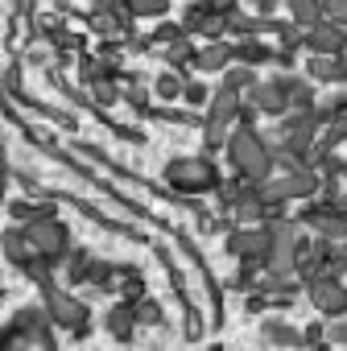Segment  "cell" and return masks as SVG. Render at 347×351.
<instances>
[{
    "instance_id": "obj_28",
    "label": "cell",
    "mask_w": 347,
    "mask_h": 351,
    "mask_svg": "<svg viewBox=\"0 0 347 351\" xmlns=\"http://www.w3.org/2000/svg\"><path fill=\"white\" fill-rule=\"evenodd\" d=\"M281 5H285V0H256V13H261V17H273Z\"/></svg>"
},
{
    "instance_id": "obj_31",
    "label": "cell",
    "mask_w": 347,
    "mask_h": 351,
    "mask_svg": "<svg viewBox=\"0 0 347 351\" xmlns=\"http://www.w3.org/2000/svg\"><path fill=\"white\" fill-rule=\"evenodd\" d=\"M343 178H347V161H343Z\"/></svg>"
},
{
    "instance_id": "obj_16",
    "label": "cell",
    "mask_w": 347,
    "mask_h": 351,
    "mask_svg": "<svg viewBox=\"0 0 347 351\" xmlns=\"http://www.w3.org/2000/svg\"><path fill=\"white\" fill-rule=\"evenodd\" d=\"M219 87H224V91H236V95H240V91H252V87H256V71H252V66H228Z\"/></svg>"
},
{
    "instance_id": "obj_29",
    "label": "cell",
    "mask_w": 347,
    "mask_h": 351,
    "mask_svg": "<svg viewBox=\"0 0 347 351\" xmlns=\"http://www.w3.org/2000/svg\"><path fill=\"white\" fill-rule=\"evenodd\" d=\"M211 9H215V13H232V9H236V0H211Z\"/></svg>"
},
{
    "instance_id": "obj_24",
    "label": "cell",
    "mask_w": 347,
    "mask_h": 351,
    "mask_svg": "<svg viewBox=\"0 0 347 351\" xmlns=\"http://www.w3.org/2000/svg\"><path fill=\"white\" fill-rule=\"evenodd\" d=\"M165 58H169V66H178V62H195V46L187 42V38H178V42H174V46H165Z\"/></svg>"
},
{
    "instance_id": "obj_13",
    "label": "cell",
    "mask_w": 347,
    "mask_h": 351,
    "mask_svg": "<svg viewBox=\"0 0 347 351\" xmlns=\"http://www.w3.org/2000/svg\"><path fill=\"white\" fill-rule=\"evenodd\" d=\"M195 62H199V71H207V75H215V71H228V66H232V46H224V42H211V46L195 50Z\"/></svg>"
},
{
    "instance_id": "obj_4",
    "label": "cell",
    "mask_w": 347,
    "mask_h": 351,
    "mask_svg": "<svg viewBox=\"0 0 347 351\" xmlns=\"http://www.w3.org/2000/svg\"><path fill=\"white\" fill-rule=\"evenodd\" d=\"M228 256L236 261H252V265H265L269 256V223H240L228 240H224Z\"/></svg>"
},
{
    "instance_id": "obj_10",
    "label": "cell",
    "mask_w": 347,
    "mask_h": 351,
    "mask_svg": "<svg viewBox=\"0 0 347 351\" xmlns=\"http://www.w3.org/2000/svg\"><path fill=\"white\" fill-rule=\"evenodd\" d=\"M50 314L58 318V326H71V330H83V326H87V310H83V302L71 298V293H54V298H50Z\"/></svg>"
},
{
    "instance_id": "obj_12",
    "label": "cell",
    "mask_w": 347,
    "mask_h": 351,
    "mask_svg": "<svg viewBox=\"0 0 347 351\" xmlns=\"http://www.w3.org/2000/svg\"><path fill=\"white\" fill-rule=\"evenodd\" d=\"M0 248H5V256L13 261V265H29L38 252H34V244H29V236H25V228H9L5 236H0Z\"/></svg>"
},
{
    "instance_id": "obj_14",
    "label": "cell",
    "mask_w": 347,
    "mask_h": 351,
    "mask_svg": "<svg viewBox=\"0 0 347 351\" xmlns=\"http://www.w3.org/2000/svg\"><path fill=\"white\" fill-rule=\"evenodd\" d=\"M285 5H289V21L298 29H310L322 21V0H285Z\"/></svg>"
},
{
    "instance_id": "obj_21",
    "label": "cell",
    "mask_w": 347,
    "mask_h": 351,
    "mask_svg": "<svg viewBox=\"0 0 347 351\" xmlns=\"http://www.w3.org/2000/svg\"><path fill=\"white\" fill-rule=\"evenodd\" d=\"M108 330H112L116 339H128V335H132V314H128L124 306H116V310L108 314Z\"/></svg>"
},
{
    "instance_id": "obj_27",
    "label": "cell",
    "mask_w": 347,
    "mask_h": 351,
    "mask_svg": "<svg viewBox=\"0 0 347 351\" xmlns=\"http://www.w3.org/2000/svg\"><path fill=\"white\" fill-rule=\"evenodd\" d=\"M91 95H95V104H116V87H108V83H91Z\"/></svg>"
},
{
    "instance_id": "obj_30",
    "label": "cell",
    "mask_w": 347,
    "mask_h": 351,
    "mask_svg": "<svg viewBox=\"0 0 347 351\" xmlns=\"http://www.w3.org/2000/svg\"><path fill=\"white\" fill-rule=\"evenodd\" d=\"M339 83L347 87V58H339Z\"/></svg>"
},
{
    "instance_id": "obj_25",
    "label": "cell",
    "mask_w": 347,
    "mask_h": 351,
    "mask_svg": "<svg viewBox=\"0 0 347 351\" xmlns=\"http://www.w3.org/2000/svg\"><path fill=\"white\" fill-rule=\"evenodd\" d=\"M326 347H347V322H343V318H331V326H326Z\"/></svg>"
},
{
    "instance_id": "obj_7",
    "label": "cell",
    "mask_w": 347,
    "mask_h": 351,
    "mask_svg": "<svg viewBox=\"0 0 347 351\" xmlns=\"http://www.w3.org/2000/svg\"><path fill=\"white\" fill-rule=\"evenodd\" d=\"M248 104H252L261 116H277V120H281V116L289 112V104H285V87H281V75L256 83V87L248 91Z\"/></svg>"
},
{
    "instance_id": "obj_19",
    "label": "cell",
    "mask_w": 347,
    "mask_h": 351,
    "mask_svg": "<svg viewBox=\"0 0 347 351\" xmlns=\"http://www.w3.org/2000/svg\"><path fill=\"white\" fill-rule=\"evenodd\" d=\"M265 339L269 343H289V347H302V335L285 322H265Z\"/></svg>"
},
{
    "instance_id": "obj_8",
    "label": "cell",
    "mask_w": 347,
    "mask_h": 351,
    "mask_svg": "<svg viewBox=\"0 0 347 351\" xmlns=\"http://www.w3.org/2000/svg\"><path fill=\"white\" fill-rule=\"evenodd\" d=\"M281 182V195H285V203H306V199H314L318 191H322V178L310 169V165H302V169H289L285 178H277Z\"/></svg>"
},
{
    "instance_id": "obj_1",
    "label": "cell",
    "mask_w": 347,
    "mask_h": 351,
    "mask_svg": "<svg viewBox=\"0 0 347 351\" xmlns=\"http://www.w3.org/2000/svg\"><path fill=\"white\" fill-rule=\"evenodd\" d=\"M224 149H228V165L240 173L244 182H265V178H273V149H269V141H265L261 132H252V128H232Z\"/></svg>"
},
{
    "instance_id": "obj_11",
    "label": "cell",
    "mask_w": 347,
    "mask_h": 351,
    "mask_svg": "<svg viewBox=\"0 0 347 351\" xmlns=\"http://www.w3.org/2000/svg\"><path fill=\"white\" fill-rule=\"evenodd\" d=\"M281 87H285L289 112H306V108L318 104V99H314V83H310L306 75H281Z\"/></svg>"
},
{
    "instance_id": "obj_26",
    "label": "cell",
    "mask_w": 347,
    "mask_h": 351,
    "mask_svg": "<svg viewBox=\"0 0 347 351\" xmlns=\"http://www.w3.org/2000/svg\"><path fill=\"white\" fill-rule=\"evenodd\" d=\"M182 99H187L191 108H199V104H207L211 95H207V87H203V83H182Z\"/></svg>"
},
{
    "instance_id": "obj_15",
    "label": "cell",
    "mask_w": 347,
    "mask_h": 351,
    "mask_svg": "<svg viewBox=\"0 0 347 351\" xmlns=\"http://www.w3.org/2000/svg\"><path fill=\"white\" fill-rule=\"evenodd\" d=\"M306 79H310V83H339V58L310 54V62H306Z\"/></svg>"
},
{
    "instance_id": "obj_6",
    "label": "cell",
    "mask_w": 347,
    "mask_h": 351,
    "mask_svg": "<svg viewBox=\"0 0 347 351\" xmlns=\"http://www.w3.org/2000/svg\"><path fill=\"white\" fill-rule=\"evenodd\" d=\"M306 50H310V54H322V58H343V50H347V29L322 17L318 25L306 29Z\"/></svg>"
},
{
    "instance_id": "obj_20",
    "label": "cell",
    "mask_w": 347,
    "mask_h": 351,
    "mask_svg": "<svg viewBox=\"0 0 347 351\" xmlns=\"http://www.w3.org/2000/svg\"><path fill=\"white\" fill-rule=\"evenodd\" d=\"M153 91H157V99H182V79L178 75H157Z\"/></svg>"
},
{
    "instance_id": "obj_17",
    "label": "cell",
    "mask_w": 347,
    "mask_h": 351,
    "mask_svg": "<svg viewBox=\"0 0 347 351\" xmlns=\"http://www.w3.org/2000/svg\"><path fill=\"white\" fill-rule=\"evenodd\" d=\"M232 58H240L244 66H256V62H269L273 54H269L256 38H244V42H240V50H232Z\"/></svg>"
},
{
    "instance_id": "obj_18",
    "label": "cell",
    "mask_w": 347,
    "mask_h": 351,
    "mask_svg": "<svg viewBox=\"0 0 347 351\" xmlns=\"http://www.w3.org/2000/svg\"><path fill=\"white\" fill-rule=\"evenodd\" d=\"M124 9L132 17H165L169 13V0H124Z\"/></svg>"
},
{
    "instance_id": "obj_3",
    "label": "cell",
    "mask_w": 347,
    "mask_h": 351,
    "mask_svg": "<svg viewBox=\"0 0 347 351\" xmlns=\"http://www.w3.org/2000/svg\"><path fill=\"white\" fill-rule=\"evenodd\" d=\"M25 236H29L34 252H38V256H46V261H62V252L71 248L67 228H62L58 219H50L46 211H42L38 219H29V223H25Z\"/></svg>"
},
{
    "instance_id": "obj_5",
    "label": "cell",
    "mask_w": 347,
    "mask_h": 351,
    "mask_svg": "<svg viewBox=\"0 0 347 351\" xmlns=\"http://www.w3.org/2000/svg\"><path fill=\"white\" fill-rule=\"evenodd\" d=\"M310 293V306L322 314V318H347V285L339 277H318L306 285Z\"/></svg>"
},
{
    "instance_id": "obj_9",
    "label": "cell",
    "mask_w": 347,
    "mask_h": 351,
    "mask_svg": "<svg viewBox=\"0 0 347 351\" xmlns=\"http://www.w3.org/2000/svg\"><path fill=\"white\" fill-rule=\"evenodd\" d=\"M240 95L236 91H211V99H207V124H219V128H232L236 124V116H240Z\"/></svg>"
},
{
    "instance_id": "obj_2",
    "label": "cell",
    "mask_w": 347,
    "mask_h": 351,
    "mask_svg": "<svg viewBox=\"0 0 347 351\" xmlns=\"http://www.w3.org/2000/svg\"><path fill=\"white\" fill-rule=\"evenodd\" d=\"M165 178L178 186V191H187V195H195V191H215L219 186V165L211 161V153H203V157H178V161H169L165 165Z\"/></svg>"
},
{
    "instance_id": "obj_22",
    "label": "cell",
    "mask_w": 347,
    "mask_h": 351,
    "mask_svg": "<svg viewBox=\"0 0 347 351\" xmlns=\"http://www.w3.org/2000/svg\"><path fill=\"white\" fill-rule=\"evenodd\" d=\"M91 273H95L91 256H87V252H75V256H71V269H67V277H71V281H91Z\"/></svg>"
},
{
    "instance_id": "obj_23",
    "label": "cell",
    "mask_w": 347,
    "mask_h": 351,
    "mask_svg": "<svg viewBox=\"0 0 347 351\" xmlns=\"http://www.w3.org/2000/svg\"><path fill=\"white\" fill-rule=\"evenodd\" d=\"M178 38H187V29H182V25H174V21H165V25H157V29H153V38H149V42H153V46H174Z\"/></svg>"
}]
</instances>
